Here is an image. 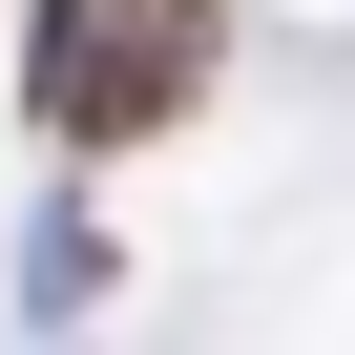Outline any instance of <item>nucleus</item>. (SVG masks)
<instances>
[{"label": "nucleus", "mask_w": 355, "mask_h": 355, "mask_svg": "<svg viewBox=\"0 0 355 355\" xmlns=\"http://www.w3.org/2000/svg\"><path fill=\"white\" fill-rule=\"evenodd\" d=\"M209 0H42V125L105 167V146H146V125H189L209 105Z\"/></svg>", "instance_id": "obj_1"}]
</instances>
